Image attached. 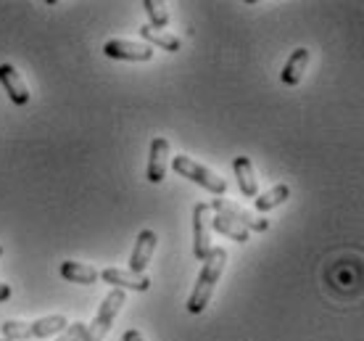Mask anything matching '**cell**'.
I'll return each instance as SVG.
<instances>
[{"label":"cell","mask_w":364,"mask_h":341,"mask_svg":"<svg viewBox=\"0 0 364 341\" xmlns=\"http://www.w3.org/2000/svg\"><path fill=\"white\" fill-rule=\"evenodd\" d=\"M225 265H228V251L222 249V246H211L209 257L203 259V270H200L198 276V283H196L191 299H188V313L191 315H200L206 310V305L214 296L219 278L225 273Z\"/></svg>","instance_id":"1"},{"label":"cell","mask_w":364,"mask_h":341,"mask_svg":"<svg viewBox=\"0 0 364 341\" xmlns=\"http://www.w3.org/2000/svg\"><path fill=\"white\" fill-rule=\"evenodd\" d=\"M69 320L64 315H46V318H37L32 323H24V320H6L0 333L3 339L9 341H24V339H46V336H53V333H64Z\"/></svg>","instance_id":"2"},{"label":"cell","mask_w":364,"mask_h":341,"mask_svg":"<svg viewBox=\"0 0 364 341\" xmlns=\"http://www.w3.org/2000/svg\"><path fill=\"white\" fill-rule=\"evenodd\" d=\"M124 299H127V296H124L122 288H111L109 294H106V299L100 302V310H98V315H95V320L85 328L82 341H103L106 339V333L111 331L114 318L119 315V310H122V305H124Z\"/></svg>","instance_id":"3"},{"label":"cell","mask_w":364,"mask_h":341,"mask_svg":"<svg viewBox=\"0 0 364 341\" xmlns=\"http://www.w3.org/2000/svg\"><path fill=\"white\" fill-rule=\"evenodd\" d=\"M172 169L177 172V175L188 177V180H193V183H198L200 188L211 191V194L222 196L225 191H228V183H225V180H222L217 172H211L209 167H203V164H198V162H193L191 157H174L172 159Z\"/></svg>","instance_id":"4"},{"label":"cell","mask_w":364,"mask_h":341,"mask_svg":"<svg viewBox=\"0 0 364 341\" xmlns=\"http://www.w3.org/2000/svg\"><path fill=\"white\" fill-rule=\"evenodd\" d=\"M211 206L206 201H198L193 206V254L198 262L209 257L211 251Z\"/></svg>","instance_id":"5"},{"label":"cell","mask_w":364,"mask_h":341,"mask_svg":"<svg viewBox=\"0 0 364 341\" xmlns=\"http://www.w3.org/2000/svg\"><path fill=\"white\" fill-rule=\"evenodd\" d=\"M209 206L217 214H222V217H230L232 222L243 225L248 233L251 231L254 233L269 231V220H264V217H259V214H254V212H248V209H243L240 204H232V201H228V199H214Z\"/></svg>","instance_id":"6"},{"label":"cell","mask_w":364,"mask_h":341,"mask_svg":"<svg viewBox=\"0 0 364 341\" xmlns=\"http://www.w3.org/2000/svg\"><path fill=\"white\" fill-rule=\"evenodd\" d=\"M103 53L117 61H151L154 48L146 43H135V40H109L103 46Z\"/></svg>","instance_id":"7"},{"label":"cell","mask_w":364,"mask_h":341,"mask_svg":"<svg viewBox=\"0 0 364 341\" xmlns=\"http://www.w3.org/2000/svg\"><path fill=\"white\" fill-rule=\"evenodd\" d=\"M169 169V140L154 138L151 140V154H148V183L159 185L166 177Z\"/></svg>","instance_id":"8"},{"label":"cell","mask_w":364,"mask_h":341,"mask_svg":"<svg viewBox=\"0 0 364 341\" xmlns=\"http://www.w3.org/2000/svg\"><path fill=\"white\" fill-rule=\"evenodd\" d=\"M156 233L151 231V228H146V231H140V236H137L135 241V249H132V257H129V270L132 273H137V276H146L148 270V262H151V257H154L156 251Z\"/></svg>","instance_id":"9"},{"label":"cell","mask_w":364,"mask_h":341,"mask_svg":"<svg viewBox=\"0 0 364 341\" xmlns=\"http://www.w3.org/2000/svg\"><path fill=\"white\" fill-rule=\"evenodd\" d=\"M100 278L111 283L114 288H127V291H148L151 288V278L148 276H137L132 270H122V268H106L100 273Z\"/></svg>","instance_id":"10"},{"label":"cell","mask_w":364,"mask_h":341,"mask_svg":"<svg viewBox=\"0 0 364 341\" xmlns=\"http://www.w3.org/2000/svg\"><path fill=\"white\" fill-rule=\"evenodd\" d=\"M0 85L6 88V93H9V98H11L14 103H18V106H24V103H29V90H27V85H24V80H21V74H18L11 64H0Z\"/></svg>","instance_id":"11"},{"label":"cell","mask_w":364,"mask_h":341,"mask_svg":"<svg viewBox=\"0 0 364 341\" xmlns=\"http://www.w3.org/2000/svg\"><path fill=\"white\" fill-rule=\"evenodd\" d=\"M232 169H235L240 194L246 196V199H256V196H259V180H256V172H254L251 159H248V157H235V162H232Z\"/></svg>","instance_id":"12"},{"label":"cell","mask_w":364,"mask_h":341,"mask_svg":"<svg viewBox=\"0 0 364 341\" xmlns=\"http://www.w3.org/2000/svg\"><path fill=\"white\" fill-rule=\"evenodd\" d=\"M306 66H309V48H296L288 58V64L282 66V74L280 80L285 85H299L304 80V72H306Z\"/></svg>","instance_id":"13"},{"label":"cell","mask_w":364,"mask_h":341,"mask_svg":"<svg viewBox=\"0 0 364 341\" xmlns=\"http://www.w3.org/2000/svg\"><path fill=\"white\" fill-rule=\"evenodd\" d=\"M140 32V37L146 40V46H159L161 51H166V53H177L180 51V37L169 35V32H164V29H154L151 24H143V27L137 29Z\"/></svg>","instance_id":"14"},{"label":"cell","mask_w":364,"mask_h":341,"mask_svg":"<svg viewBox=\"0 0 364 341\" xmlns=\"http://www.w3.org/2000/svg\"><path fill=\"white\" fill-rule=\"evenodd\" d=\"M61 278H66L69 283H80V286H92L100 278V273L85 262H64L61 265Z\"/></svg>","instance_id":"15"},{"label":"cell","mask_w":364,"mask_h":341,"mask_svg":"<svg viewBox=\"0 0 364 341\" xmlns=\"http://www.w3.org/2000/svg\"><path fill=\"white\" fill-rule=\"evenodd\" d=\"M291 199V188L285 183L274 185V188H269L267 194L256 196L254 199V206L259 209V212H269V209H274V206H280V204H285Z\"/></svg>","instance_id":"16"},{"label":"cell","mask_w":364,"mask_h":341,"mask_svg":"<svg viewBox=\"0 0 364 341\" xmlns=\"http://www.w3.org/2000/svg\"><path fill=\"white\" fill-rule=\"evenodd\" d=\"M211 228H214V231H219L222 236H228V238L237 241V243H246V241L251 238V233H248L243 225H237V222H232L230 217H222V214H214Z\"/></svg>","instance_id":"17"},{"label":"cell","mask_w":364,"mask_h":341,"mask_svg":"<svg viewBox=\"0 0 364 341\" xmlns=\"http://www.w3.org/2000/svg\"><path fill=\"white\" fill-rule=\"evenodd\" d=\"M143 9H146L154 29H164L169 24V11H166V6L161 0H143Z\"/></svg>","instance_id":"18"},{"label":"cell","mask_w":364,"mask_h":341,"mask_svg":"<svg viewBox=\"0 0 364 341\" xmlns=\"http://www.w3.org/2000/svg\"><path fill=\"white\" fill-rule=\"evenodd\" d=\"M85 328H87L85 323H69L66 325V331L58 336V341H82Z\"/></svg>","instance_id":"19"},{"label":"cell","mask_w":364,"mask_h":341,"mask_svg":"<svg viewBox=\"0 0 364 341\" xmlns=\"http://www.w3.org/2000/svg\"><path fill=\"white\" fill-rule=\"evenodd\" d=\"M122 341H146V339H143V333H140V331H135V328H129V331H124Z\"/></svg>","instance_id":"20"},{"label":"cell","mask_w":364,"mask_h":341,"mask_svg":"<svg viewBox=\"0 0 364 341\" xmlns=\"http://www.w3.org/2000/svg\"><path fill=\"white\" fill-rule=\"evenodd\" d=\"M9 296H11V286L9 283H0V302H6Z\"/></svg>","instance_id":"21"},{"label":"cell","mask_w":364,"mask_h":341,"mask_svg":"<svg viewBox=\"0 0 364 341\" xmlns=\"http://www.w3.org/2000/svg\"><path fill=\"white\" fill-rule=\"evenodd\" d=\"M0 257H3V246H0Z\"/></svg>","instance_id":"22"},{"label":"cell","mask_w":364,"mask_h":341,"mask_svg":"<svg viewBox=\"0 0 364 341\" xmlns=\"http://www.w3.org/2000/svg\"><path fill=\"white\" fill-rule=\"evenodd\" d=\"M0 341H9V339H0Z\"/></svg>","instance_id":"23"}]
</instances>
